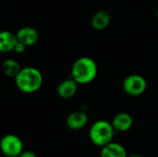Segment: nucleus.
Segmentation results:
<instances>
[{
  "label": "nucleus",
  "mask_w": 158,
  "mask_h": 157,
  "mask_svg": "<svg viewBox=\"0 0 158 157\" xmlns=\"http://www.w3.org/2000/svg\"><path fill=\"white\" fill-rule=\"evenodd\" d=\"M18 157H38L36 155L35 153H33L32 151H26V150H23L22 153L19 155Z\"/></svg>",
  "instance_id": "15"
},
{
  "label": "nucleus",
  "mask_w": 158,
  "mask_h": 157,
  "mask_svg": "<svg viewBox=\"0 0 158 157\" xmlns=\"http://www.w3.org/2000/svg\"><path fill=\"white\" fill-rule=\"evenodd\" d=\"M111 21V15L106 10H100L96 12L91 20L92 27L96 31H103L105 30Z\"/></svg>",
  "instance_id": "12"
},
{
  "label": "nucleus",
  "mask_w": 158,
  "mask_h": 157,
  "mask_svg": "<svg viewBox=\"0 0 158 157\" xmlns=\"http://www.w3.org/2000/svg\"><path fill=\"white\" fill-rule=\"evenodd\" d=\"M18 42L23 43L26 47L34 45L39 40V33L36 29L29 26L22 27L16 32Z\"/></svg>",
  "instance_id": "6"
},
{
  "label": "nucleus",
  "mask_w": 158,
  "mask_h": 157,
  "mask_svg": "<svg viewBox=\"0 0 158 157\" xmlns=\"http://www.w3.org/2000/svg\"><path fill=\"white\" fill-rule=\"evenodd\" d=\"M111 124L115 131L123 133L129 131L131 129L133 125V118L129 113L120 112L113 118Z\"/></svg>",
  "instance_id": "7"
},
{
  "label": "nucleus",
  "mask_w": 158,
  "mask_h": 157,
  "mask_svg": "<svg viewBox=\"0 0 158 157\" xmlns=\"http://www.w3.org/2000/svg\"><path fill=\"white\" fill-rule=\"evenodd\" d=\"M100 157H128V153L122 144L111 142L101 148Z\"/></svg>",
  "instance_id": "10"
},
{
  "label": "nucleus",
  "mask_w": 158,
  "mask_h": 157,
  "mask_svg": "<svg viewBox=\"0 0 158 157\" xmlns=\"http://www.w3.org/2000/svg\"><path fill=\"white\" fill-rule=\"evenodd\" d=\"M88 120V116L84 111H74L68 116L66 124L71 130H80L87 125Z\"/></svg>",
  "instance_id": "8"
},
{
  "label": "nucleus",
  "mask_w": 158,
  "mask_h": 157,
  "mask_svg": "<svg viewBox=\"0 0 158 157\" xmlns=\"http://www.w3.org/2000/svg\"><path fill=\"white\" fill-rule=\"evenodd\" d=\"M115 134V130L111 122L100 119L93 123L89 130V138L93 144L102 148L111 143Z\"/></svg>",
  "instance_id": "3"
},
{
  "label": "nucleus",
  "mask_w": 158,
  "mask_h": 157,
  "mask_svg": "<svg viewBox=\"0 0 158 157\" xmlns=\"http://www.w3.org/2000/svg\"><path fill=\"white\" fill-rule=\"evenodd\" d=\"M78 85L79 84L72 78L64 80L57 85V95L62 99H70L76 94Z\"/></svg>",
  "instance_id": "9"
},
{
  "label": "nucleus",
  "mask_w": 158,
  "mask_h": 157,
  "mask_svg": "<svg viewBox=\"0 0 158 157\" xmlns=\"http://www.w3.org/2000/svg\"><path fill=\"white\" fill-rule=\"evenodd\" d=\"M24 150L22 140L15 134H6L0 139V151L6 157H18Z\"/></svg>",
  "instance_id": "4"
},
{
  "label": "nucleus",
  "mask_w": 158,
  "mask_h": 157,
  "mask_svg": "<svg viewBox=\"0 0 158 157\" xmlns=\"http://www.w3.org/2000/svg\"><path fill=\"white\" fill-rule=\"evenodd\" d=\"M128 157H143L140 155H128Z\"/></svg>",
  "instance_id": "16"
},
{
  "label": "nucleus",
  "mask_w": 158,
  "mask_h": 157,
  "mask_svg": "<svg viewBox=\"0 0 158 157\" xmlns=\"http://www.w3.org/2000/svg\"><path fill=\"white\" fill-rule=\"evenodd\" d=\"M25 50H26V46L23 43H21L19 42H17V43H16L13 51L15 53H17V54H22V53L25 52Z\"/></svg>",
  "instance_id": "14"
},
{
  "label": "nucleus",
  "mask_w": 158,
  "mask_h": 157,
  "mask_svg": "<svg viewBox=\"0 0 158 157\" xmlns=\"http://www.w3.org/2000/svg\"><path fill=\"white\" fill-rule=\"evenodd\" d=\"M1 69L3 71L4 75H6L8 78L15 79V77L20 71L21 67H20L19 63L16 59H14V58H6L1 64Z\"/></svg>",
  "instance_id": "13"
},
{
  "label": "nucleus",
  "mask_w": 158,
  "mask_h": 157,
  "mask_svg": "<svg viewBox=\"0 0 158 157\" xmlns=\"http://www.w3.org/2000/svg\"><path fill=\"white\" fill-rule=\"evenodd\" d=\"M98 71L95 61L89 56L78 58L71 68V78L81 85L91 83L96 77Z\"/></svg>",
  "instance_id": "2"
},
{
  "label": "nucleus",
  "mask_w": 158,
  "mask_h": 157,
  "mask_svg": "<svg viewBox=\"0 0 158 157\" xmlns=\"http://www.w3.org/2000/svg\"><path fill=\"white\" fill-rule=\"evenodd\" d=\"M122 87L128 95L140 96L146 91L147 82L142 75L131 74L124 80Z\"/></svg>",
  "instance_id": "5"
},
{
  "label": "nucleus",
  "mask_w": 158,
  "mask_h": 157,
  "mask_svg": "<svg viewBox=\"0 0 158 157\" xmlns=\"http://www.w3.org/2000/svg\"><path fill=\"white\" fill-rule=\"evenodd\" d=\"M16 33L10 31H0V52L7 53L14 50V47L17 43Z\"/></svg>",
  "instance_id": "11"
},
{
  "label": "nucleus",
  "mask_w": 158,
  "mask_h": 157,
  "mask_svg": "<svg viewBox=\"0 0 158 157\" xmlns=\"http://www.w3.org/2000/svg\"><path fill=\"white\" fill-rule=\"evenodd\" d=\"M156 18H157V19H158V6H157V9H156Z\"/></svg>",
  "instance_id": "17"
},
{
  "label": "nucleus",
  "mask_w": 158,
  "mask_h": 157,
  "mask_svg": "<svg viewBox=\"0 0 158 157\" xmlns=\"http://www.w3.org/2000/svg\"><path fill=\"white\" fill-rule=\"evenodd\" d=\"M0 157H6V156H5V155H0Z\"/></svg>",
  "instance_id": "18"
},
{
  "label": "nucleus",
  "mask_w": 158,
  "mask_h": 157,
  "mask_svg": "<svg viewBox=\"0 0 158 157\" xmlns=\"http://www.w3.org/2000/svg\"><path fill=\"white\" fill-rule=\"evenodd\" d=\"M17 88L24 93H34L43 85L44 78L41 71L31 66L21 68L19 74L15 77Z\"/></svg>",
  "instance_id": "1"
}]
</instances>
